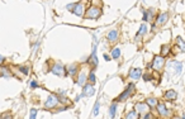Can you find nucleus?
Wrapping results in <instances>:
<instances>
[{"label":"nucleus","instance_id":"1","mask_svg":"<svg viewBox=\"0 0 185 119\" xmlns=\"http://www.w3.org/2000/svg\"><path fill=\"white\" fill-rule=\"evenodd\" d=\"M100 15H102V10H100V8H98V7H91V8H89L88 12H86V18L88 19H98Z\"/></svg>","mask_w":185,"mask_h":119},{"label":"nucleus","instance_id":"2","mask_svg":"<svg viewBox=\"0 0 185 119\" xmlns=\"http://www.w3.org/2000/svg\"><path fill=\"white\" fill-rule=\"evenodd\" d=\"M151 66H152L156 71H160L162 67L165 66V58L162 57V56H156V57L153 58V62H152Z\"/></svg>","mask_w":185,"mask_h":119},{"label":"nucleus","instance_id":"3","mask_svg":"<svg viewBox=\"0 0 185 119\" xmlns=\"http://www.w3.org/2000/svg\"><path fill=\"white\" fill-rule=\"evenodd\" d=\"M51 72L53 73V75H56V76H64L66 73V70H65V67L61 63H56V65L52 66Z\"/></svg>","mask_w":185,"mask_h":119},{"label":"nucleus","instance_id":"4","mask_svg":"<svg viewBox=\"0 0 185 119\" xmlns=\"http://www.w3.org/2000/svg\"><path fill=\"white\" fill-rule=\"evenodd\" d=\"M57 103H58L57 96H56V95H49L48 99L46 100V103H44V106H46V108H53V106L57 105Z\"/></svg>","mask_w":185,"mask_h":119},{"label":"nucleus","instance_id":"5","mask_svg":"<svg viewBox=\"0 0 185 119\" xmlns=\"http://www.w3.org/2000/svg\"><path fill=\"white\" fill-rule=\"evenodd\" d=\"M132 89H133V84H129L128 89H126V91H123V93L119 95L118 100H119V101H124V100H127V99H128V96H129V94H131V91H132Z\"/></svg>","mask_w":185,"mask_h":119},{"label":"nucleus","instance_id":"6","mask_svg":"<svg viewBox=\"0 0 185 119\" xmlns=\"http://www.w3.org/2000/svg\"><path fill=\"white\" fill-rule=\"evenodd\" d=\"M136 111L141 113V114H146V113H148V105L145 104V103H137L136 104Z\"/></svg>","mask_w":185,"mask_h":119},{"label":"nucleus","instance_id":"7","mask_svg":"<svg viewBox=\"0 0 185 119\" xmlns=\"http://www.w3.org/2000/svg\"><path fill=\"white\" fill-rule=\"evenodd\" d=\"M95 93V89L91 84H88V85H84V95H86V96H93Z\"/></svg>","mask_w":185,"mask_h":119},{"label":"nucleus","instance_id":"8","mask_svg":"<svg viewBox=\"0 0 185 119\" xmlns=\"http://www.w3.org/2000/svg\"><path fill=\"white\" fill-rule=\"evenodd\" d=\"M142 76V70L141 69H132L129 71V77L133 79V80H137Z\"/></svg>","mask_w":185,"mask_h":119},{"label":"nucleus","instance_id":"9","mask_svg":"<svg viewBox=\"0 0 185 119\" xmlns=\"http://www.w3.org/2000/svg\"><path fill=\"white\" fill-rule=\"evenodd\" d=\"M156 106H157V111H159V114L161 117H166L167 114H169V110H167V108L165 106V104L160 103V104H157Z\"/></svg>","mask_w":185,"mask_h":119},{"label":"nucleus","instance_id":"10","mask_svg":"<svg viewBox=\"0 0 185 119\" xmlns=\"http://www.w3.org/2000/svg\"><path fill=\"white\" fill-rule=\"evenodd\" d=\"M72 12H74L76 15H79V16H81L82 14H84V7H82V4H75L74 5V9H72Z\"/></svg>","mask_w":185,"mask_h":119},{"label":"nucleus","instance_id":"11","mask_svg":"<svg viewBox=\"0 0 185 119\" xmlns=\"http://www.w3.org/2000/svg\"><path fill=\"white\" fill-rule=\"evenodd\" d=\"M106 38H108V41H109V42H114V41H117V38H118V31H117V29L110 31V32L108 33V36H106Z\"/></svg>","mask_w":185,"mask_h":119},{"label":"nucleus","instance_id":"12","mask_svg":"<svg viewBox=\"0 0 185 119\" xmlns=\"http://www.w3.org/2000/svg\"><path fill=\"white\" fill-rule=\"evenodd\" d=\"M165 98H166L167 100H174V99L177 98V94L174 91V90H169V91L165 93Z\"/></svg>","mask_w":185,"mask_h":119},{"label":"nucleus","instance_id":"13","mask_svg":"<svg viewBox=\"0 0 185 119\" xmlns=\"http://www.w3.org/2000/svg\"><path fill=\"white\" fill-rule=\"evenodd\" d=\"M167 13H161L160 15H159V18H157V20H156V23L157 24H164L165 22L167 20Z\"/></svg>","mask_w":185,"mask_h":119},{"label":"nucleus","instance_id":"14","mask_svg":"<svg viewBox=\"0 0 185 119\" xmlns=\"http://www.w3.org/2000/svg\"><path fill=\"white\" fill-rule=\"evenodd\" d=\"M172 63H174V66H175V69H176V75H179V73L181 72V70H183V63L181 62H177V61H174Z\"/></svg>","mask_w":185,"mask_h":119},{"label":"nucleus","instance_id":"15","mask_svg":"<svg viewBox=\"0 0 185 119\" xmlns=\"http://www.w3.org/2000/svg\"><path fill=\"white\" fill-rule=\"evenodd\" d=\"M86 79H88V76H86L84 72H81L80 76H79V81H77V84H79L80 86H84V82L86 81Z\"/></svg>","mask_w":185,"mask_h":119},{"label":"nucleus","instance_id":"16","mask_svg":"<svg viewBox=\"0 0 185 119\" xmlns=\"http://www.w3.org/2000/svg\"><path fill=\"white\" fill-rule=\"evenodd\" d=\"M115 111H117V104L115 103H113L110 105V109H109V115H110V118L113 119L114 118V115H115Z\"/></svg>","mask_w":185,"mask_h":119},{"label":"nucleus","instance_id":"17","mask_svg":"<svg viewBox=\"0 0 185 119\" xmlns=\"http://www.w3.org/2000/svg\"><path fill=\"white\" fill-rule=\"evenodd\" d=\"M146 103H147V105L152 106V108H155L156 105L159 104V103H157V100H156V99H153V98H148L147 100H146Z\"/></svg>","mask_w":185,"mask_h":119},{"label":"nucleus","instance_id":"18","mask_svg":"<svg viewBox=\"0 0 185 119\" xmlns=\"http://www.w3.org/2000/svg\"><path fill=\"white\" fill-rule=\"evenodd\" d=\"M127 119H138V113L136 110H132L127 114Z\"/></svg>","mask_w":185,"mask_h":119},{"label":"nucleus","instance_id":"19","mask_svg":"<svg viewBox=\"0 0 185 119\" xmlns=\"http://www.w3.org/2000/svg\"><path fill=\"white\" fill-rule=\"evenodd\" d=\"M119 56H121V49L119 48H114V49H112V57L113 58H119Z\"/></svg>","mask_w":185,"mask_h":119},{"label":"nucleus","instance_id":"20","mask_svg":"<svg viewBox=\"0 0 185 119\" xmlns=\"http://www.w3.org/2000/svg\"><path fill=\"white\" fill-rule=\"evenodd\" d=\"M169 51H170V47L169 46H164V47H162V49H161V56H162V57L166 56L167 53H169Z\"/></svg>","mask_w":185,"mask_h":119},{"label":"nucleus","instance_id":"21","mask_svg":"<svg viewBox=\"0 0 185 119\" xmlns=\"http://www.w3.org/2000/svg\"><path fill=\"white\" fill-rule=\"evenodd\" d=\"M88 80L90 81L91 84H95V82H97V79H95V73H94V71L90 72V75H89V79H88Z\"/></svg>","mask_w":185,"mask_h":119},{"label":"nucleus","instance_id":"22","mask_svg":"<svg viewBox=\"0 0 185 119\" xmlns=\"http://www.w3.org/2000/svg\"><path fill=\"white\" fill-rule=\"evenodd\" d=\"M76 71H77V67H76L75 65L69 67V73H70V75H75V73H76Z\"/></svg>","mask_w":185,"mask_h":119},{"label":"nucleus","instance_id":"23","mask_svg":"<svg viewBox=\"0 0 185 119\" xmlns=\"http://www.w3.org/2000/svg\"><path fill=\"white\" fill-rule=\"evenodd\" d=\"M146 32H147V25H146V24H142V25H141V29H139V32H138V36H139V34H145Z\"/></svg>","mask_w":185,"mask_h":119},{"label":"nucleus","instance_id":"24","mask_svg":"<svg viewBox=\"0 0 185 119\" xmlns=\"http://www.w3.org/2000/svg\"><path fill=\"white\" fill-rule=\"evenodd\" d=\"M177 43H179V46H180V48H181V51H184V42H183V39H181V37H177Z\"/></svg>","mask_w":185,"mask_h":119},{"label":"nucleus","instance_id":"25","mask_svg":"<svg viewBox=\"0 0 185 119\" xmlns=\"http://www.w3.org/2000/svg\"><path fill=\"white\" fill-rule=\"evenodd\" d=\"M36 115H37V109H32L31 110V118L29 119H36Z\"/></svg>","mask_w":185,"mask_h":119},{"label":"nucleus","instance_id":"26","mask_svg":"<svg viewBox=\"0 0 185 119\" xmlns=\"http://www.w3.org/2000/svg\"><path fill=\"white\" fill-rule=\"evenodd\" d=\"M99 113V101H97V104H95V108H94V115H98Z\"/></svg>","mask_w":185,"mask_h":119},{"label":"nucleus","instance_id":"27","mask_svg":"<svg viewBox=\"0 0 185 119\" xmlns=\"http://www.w3.org/2000/svg\"><path fill=\"white\" fill-rule=\"evenodd\" d=\"M31 87H32V89H36V87H38V84H37V81H36V80L31 81Z\"/></svg>","mask_w":185,"mask_h":119},{"label":"nucleus","instance_id":"28","mask_svg":"<svg viewBox=\"0 0 185 119\" xmlns=\"http://www.w3.org/2000/svg\"><path fill=\"white\" fill-rule=\"evenodd\" d=\"M20 71L23 72L24 75H28V72H29V71H28V67H20Z\"/></svg>","mask_w":185,"mask_h":119},{"label":"nucleus","instance_id":"29","mask_svg":"<svg viewBox=\"0 0 185 119\" xmlns=\"http://www.w3.org/2000/svg\"><path fill=\"white\" fill-rule=\"evenodd\" d=\"M151 79H152V76H151V75H145V76H143V80H145V81H150Z\"/></svg>","mask_w":185,"mask_h":119},{"label":"nucleus","instance_id":"30","mask_svg":"<svg viewBox=\"0 0 185 119\" xmlns=\"http://www.w3.org/2000/svg\"><path fill=\"white\" fill-rule=\"evenodd\" d=\"M151 118H152V117H151V114H150V113H146V114L142 117V119H151Z\"/></svg>","mask_w":185,"mask_h":119},{"label":"nucleus","instance_id":"31","mask_svg":"<svg viewBox=\"0 0 185 119\" xmlns=\"http://www.w3.org/2000/svg\"><path fill=\"white\" fill-rule=\"evenodd\" d=\"M74 5H75V4H69V5H67V9H69V10H72V9H74Z\"/></svg>","mask_w":185,"mask_h":119},{"label":"nucleus","instance_id":"32","mask_svg":"<svg viewBox=\"0 0 185 119\" xmlns=\"http://www.w3.org/2000/svg\"><path fill=\"white\" fill-rule=\"evenodd\" d=\"M104 58H105V61H110V57L108 55H104Z\"/></svg>","mask_w":185,"mask_h":119},{"label":"nucleus","instance_id":"33","mask_svg":"<svg viewBox=\"0 0 185 119\" xmlns=\"http://www.w3.org/2000/svg\"><path fill=\"white\" fill-rule=\"evenodd\" d=\"M4 61V57H3V56L1 55H0V63H1V62Z\"/></svg>","mask_w":185,"mask_h":119},{"label":"nucleus","instance_id":"34","mask_svg":"<svg viewBox=\"0 0 185 119\" xmlns=\"http://www.w3.org/2000/svg\"><path fill=\"white\" fill-rule=\"evenodd\" d=\"M4 119H12V115H7V117H4Z\"/></svg>","mask_w":185,"mask_h":119}]
</instances>
